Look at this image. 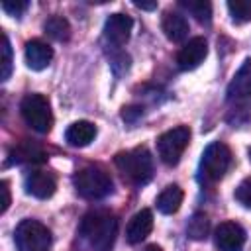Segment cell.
I'll return each mask as SVG.
<instances>
[{"mask_svg":"<svg viewBox=\"0 0 251 251\" xmlns=\"http://www.w3.org/2000/svg\"><path fill=\"white\" fill-rule=\"evenodd\" d=\"M0 192H2V206H0V214H4L6 210H8V206H10V188H8V182L6 180H2L0 182Z\"/></svg>","mask_w":251,"mask_h":251,"instance_id":"cell-26","label":"cell"},{"mask_svg":"<svg viewBox=\"0 0 251 251\" xmlns=\"http://www.w3.org/2000/svg\"><path fill=\"white\" fill-rule=\"evenodd\" d=\"M161 27H163L167 39L173 43H180L188 35V22L178 12H165V16L161 20Z\"/></svg>","mask_w":251,"mask_h":251,"instance_id":"cell-14","label":"cell"},{"mask_svg":"<svg viewBox=\"0 0 251 251\" xmlns=\"http://www.w3.org/2000/svg\"><path fill=\"white\" fill-rule=\"evenodd\" d=\"M133 4L137 8H141V10H155L157 8V2H139V0H135Z\"/></svg>","mask_w":251,"mask_h":251,"instance_id":"cell-28","label":"cell"},{"mask_svg":"<svg viewBox=\"0 0 251 251\" xmlns=\"http://www.w3.org/2000/svg\"><path fill=\"white\" fill-rule=\"evenodd\" d=\"M116 167L133 184H145L153 176V157L147 147H133L116 155Z\"/></svg>","mask_w":251,"mask_h":251,"instance_id":"cell-2","label":"cell"},{"mask_svg":"<svg viewBox=\"0 0 251 251\" xmlns=\"http://www.w3.org/2000/svg\"><path fill=\"white\" fill-rule=\"evenodd\" d=\"M73 182H75L76 192L86 200H100V198L108 196L114 188L112 176L102 167H96V165L80 169L75 175Z\"/></svg>","mask_w":251,"mask_h":251,"instance_id":"cell-3","label":"cell"},{"mask_svg":"<svg viewBox=\"0 0 251 251\" xmlns=\"http://www.w3.org/2000/svg\"><path fill=\"white\" fill-rule=\"evenodd\" d=\"M139 116H141V110L139 108H133V106L124 108V112H122V118L126 122H135V118H139Z\"/></svg>","mask_w":251,"mask_h":251,"instance_id":"cell-27","label":"cell"},{"mask_svg":"<svg viewBox=\"0 0 251 251\" xmlns=\"http://www.w3.org/2000/svg\"><path fill=\"white\" fill-rule=\"evenodd\" d=\"M184 192L178 184H169L167 188H163V192L157 196V208L161 214H175L180 204H182Z\"/></svg>","mask_w":251,"mask_h":251,"instance_id":"cell-17","label":"cell"},{"mask_svg":"<svg viewBox=\"0 0 251 251\" xmlns=\"http://www.w3.org/2000/svg\"><path fill=\"white\" fill-rule=\"evenodd\" d=\"M229 98H245L251 96V59H247L239 71L233 75L229 86H227Z\"/></svg>","mask_w":251,"mask_h":251,"instance_id":"cell-16","label":"cell"},{"mask_svg":"<svg viewBox=\"0 0 251 251\" xmlns=\"http://www.w3.org/2000/svg\"><path fill=\"white\" fill-rule=\"evenodd\" d=\"M14 239L18 251H49L51 247V231L37 220L20 222Z\"/></svg>","mask_w":251,"mask_h":251,"instance_id":"cell-6","label":"cell"},{"mask_svg":"<svg viewBox=\"0 0 251 251\" xmlns=\"http://www.w3.org/2000/svg\"><path fill=\"white\" fill-rule=\"evenodd\" d=\"M210 231V220L206 214H194L190 220H188V226H186V233L190 239H204Z\"/></svg>","mask_w":251,"mask_h":251,"instance_id":"cell-21","label":"cell"},{"mask_svg":"<svg viewBox=\"0 0 251 251\" xmlns=\"http://www.w3.org/2000/svg\"><path fill=\"white\" fill-rule=\"evenodd\" d=\"M12 159L16 163H41V161H45V151L41 145L25 139L14 147Z\"/></svg>","mask_w":251,"mask_h":251,"instance_id":"cell-18","label":"cell"},{"mask_svg":"<svg viewBox=\"0 0 251 251\" xmlns=\"http://www.w3.org/2000/svg\"><path fill=\"white\" fill-rule=\"evenodd\" d=\"M151 229H153V214H151V210L143 208L129 220V224L126 227V237L129 243L135 245V243H141L151 233Z\"/></svg>","mask_w":251,"mask_h":251,"instance_id":"cell-12","label":"cell"},{"mask_svg":"<svg viewBox=\"0 0 251 251\" xmlns=\"http://www.w3.org/2000/svg\"><path fill=\"white\" fill-rule=\"evenodd\" d=\"M25 8H27V2H24V0H4L2 2V10L8 12L10 16H20Z\"/></svg>","mask_w":251,"mask_h":251,"instance_id":"cell-25","label":"cell"},{"mask_svg":"<svg viewBox=\"0 0 251 251\" xmlns=\"http://www.w3.org/2000/svg\"><path fill=\"white\" fill-rule=\"evenodd\" d=\"M45 33L55 41H67L71 37V25L63 16H51L45 22Z\"/></svg>","mask_w":251,"mask_h":251,"instance_id":"cell-20","label":"cell"},{"mask_svg":"<svg viewBox=\"0 0 251 251\" xmlns=\"http://www.w3.org/2000/svg\"><path fill=\"white\" fill-rule=\"evenodd\" d=\"M53 59V49L39 41V39H31L25 43V63L29 69L33 71H43Z\"/></svg>","mask_w":251,"mask_h":251,"instance_id":"cell-13","label":"cell"},{"mask_svg":"<svg viewBox=\"0 0 251 251\" xmlns=\"http://www.w3.org/2000/svg\"><path fill=\"white\" fill-rule=\"evenodd\" d=\"M190 16H194L200 24H210L212 20V4L206 0H180L178 2Z\"/></svg>","mask_w":251,"mask_h":251,"instance_id":"cell-19","label":"cell"},{"mask_svg":"<svg viewBox=\"0 0 251 251\" xmlns=\"http://www.w3.org/2000/svg\"><path fill=\"white\" fill-rule=\"evenodd\" d=\"M116 218L106 212H90L78 226L80 239L94 251H110L116 237Z\"/></svg>","mask_w":251,"mask_h":251,"instance_id":"cell-1","label":"cell"},{"mask_svg":"<svg viewBox=\"0 0 251 251\" xmlns=\"http://www.w3.org/2000/svg\"><path fill=\"white\" fill-rule=\"evenodd\" d=\"M249 155H251V149H249Z\"/></svg>","mask_w":251,"mask_h":251,"instance_id":"cell-30","label":"cell"},{"mask_svg":"<svg viewBox=\"0 0 251 251\" xmlns=\"http://www.w3.org/2000/svg\"><path fill=\"white\" fill-rule=\"evenodd\" d=\"M233 196H235V200H237L241 206L251 208V178L241 180V182H239V186L235 188Z\"/></svg>","mask_w":251,"mask_h":251,"instance_id":"cell-24","label":"cell"},{"mask_svg":"<svg viewBox=\"0 0 251 251\" xmlns=\"http://www.w3.org/2000/svg\"><path fill=\"white\" fill-rule=\"evenodd\" d=\"M22 118L25 124L39 131V133H49L53 127V114H51V104L43 94H27L24 96L20 104Z\"/></svg>","mask_w":251,"mask_h":251,"instance_id":"cell-5","label":"cell"},{"mask_svg":"<svg viewBox=\"0 0 251 251\" xmlns=\"http://www.w3.org/2000/svg\"><path fill=\"white\" fill-rule=\"evenodd\" d=\"M231 165V151L226 143L216 141L210 143L200 159V180L202 182H216L220 180Z\"/></svg>","mask_w":251,"mask_h":251,"instance_id":"cell-4","label":"cell"},{"mask_svg":"<svg viewBox=\"0 0 251 251\" xmlns=\"http://www.w3.org/2000/svg\"><path fill=\"white\" fill-rule=\"evenodd\" d=\"M208 55V43L204 37H192L176 55V65L180 71L196 69Z\"/></svg>","mask_w":251,"mask_h":251,"instance_id":"cell-9","label":"cell"},{"mask_svg":"<svg viewBox=\"0 0 251 251\" xmlns=\"http://www.w3.org/2000/svg\"><path fill=\"white\" fill-rule=\"evenodd\" d=\"M227 10L235 24L251 22V0H229Z\"/></svg>","mask_w":251,"mask_h":251,"instance_id":"cell-22","label":"cell"},{"mask_svg":"<svg viewBox=\"0 0 251 251\" xmlns=\"http://www.w3.org/2000/svg\"><path fill=\"white\" fill-rule=\"evenodd\" d=\"M94 137H96V126L92 122H86V120H78V122L71 124L67 133H65V139L73 147H84Z\"/></svg>","mask_w":251,"mask_h":251,"instance_id":"cell-15","label":"cell"},{"mask_svg":"<svg viewBox=\"0 0 251 251\" xmlns=\"http://www.w3.org/2000/svg\"><path fill=\"white\" fill-rule=\"evenodd\" d=\"M188 141H190V129L186 126H176L165 133H161L157 137V153H159V159L173 167L180 161L184 149L188 147Z\"/></svg>","mask_w":251,"mask_h":251,"instance_id":"cell-7","label":"cell"},{"mask_svg":"<svg viewBox=\"0 0 251 251\" xmlns=\"http://www.w3.org/2000/svg\"><path fill=\"white\" fill-rule=\"evenodd\" d=\"M145 251H163V249L157 247V245H149V247H145Z\"/></svg>","mask_w":251,"mask_h":251,"instance_id":"cell-29","label":"cell"},{"mask_svg":"<svg viewBox=\"0 0 251 251\" xmlns=\"http://www.w3.org/2000/svg\"><path fill=\"white\" fill-rule=\"evenodd\" d=\"M131 27H133V20L129 16L112 14L104 24V37H106L108 43H112L116 47H122L129 39Z\"/></svg>","mask_w":251,"mask_h":251,"instance_id":"cell-10","label":"cell"},{"mask_svg":"<svg viewBox=\"0 0 251 251\" xmlns=\"http://www.w3.org/2000/svg\"><path fill=\"white\" fill-rule=\"evenodd\" d=\"M0 80H8L12 73V47L8 41V35L2 33V47H0Z\"/></svg>","mask_w":251,"mask_h":251,"instance_id":"cell-23","label":"cell"},{"mask_svg":"<svg viewBox=\"0 0 251 251\" xmlns=\"http://www.w3.org/2000/svg\"><path fill=\"white\" fill-rule=\"evenodd\" d=\"M214 241L220 251H241L245 245V231L235 222H222L214 231Z\"/></svg>","mask_w":251,"mask_h":251,"instance_id":"cell-8","label":"cell"},{"mask_svg":"<svg viewBox=\"0 0 251 251\" xmlns=\"http://www.w3.org/2000/svg\"><path fill=\"white\" fill-rule=\"evenodd\" d=\"M24 186H25V192L39 198V200H45V198H51L55 194V188H57V180L51 173H45V171H31L25 180H24Z\"/></svg>","mask_w":251,"mask_h":251,"instance_id":"cell-11","label":"cell"}]
</instances>
